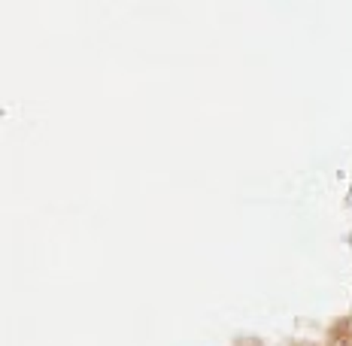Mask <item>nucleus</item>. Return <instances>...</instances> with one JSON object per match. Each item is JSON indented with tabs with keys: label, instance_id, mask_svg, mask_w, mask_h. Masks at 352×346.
<instances>
[]
</instances>
